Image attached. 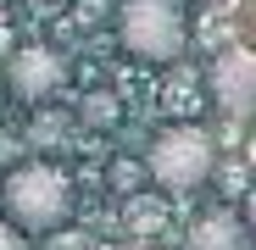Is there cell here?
<instances>
[{
    "mask_svg": "<svg viewBox=\"0 0 256 250\" xmlns=\"http://www.w3.org/2000/svg\"><path fill=\"white\" fill-rule=\"evenodd\" d=\"M0 212L17 234H56L72 217V178L56 161H22L0 178Z\"/></svg>",
    "mask_w": 256,
    "mask_h": 250,
    "instance_id": "1",
    "label": "cell"
},
{
    "mask_svg": "<svg viewBox=\"0 0 256 250\" xmlns=\"http://www.w3.org/2000/svg\"><path fill=\"white\" fill-rule=\"evenodd\" d=\"M0 106H6V78H0Z\"/></svg>",
    "mask_w": 256,
    "mask_h": 250,
    "instance_id": "11",
    "label": "cell"
},
{
    "mask_svg": "<svg viewBox=\"0 0 256 250\" xmlns=\"http://www.w3.org/2000/svg\"><path fill=\"white\" fill-rule=\"evenodd\" d=\"M190 250H250V228L240 223V212L212 206L190 223Z\"/></svg>",
    "mask_w": 256,
    "mask_h": 250,
    "instance_id": "6",
    "label": "cell"
},
{
    "mask_svg": "<svg viewBox=\"0 0 256 250\" xmlns=\"http://www.w3.org/2000/svg\"><path fill=\"white\" fill-rule=\"evenodd\" d=\"M240 223H245V228H250V234H256V189H250V195H245V217H240Z\"/></svg>",
    "mask_w": 256,
    "mask_h": 250,
    "instance_id": "10",
    "label": "cell"
},
{
    "mask_svg": "<svg viewBox=\"0 0 256 250\" xmlns=\"http://www.w3.org/2000/svg\"><path fill=\"white\" fill-rule=\"evenodd\" d=\"M117 95L112 89H90V95H84L78 100V122H84V128H117Z\"/></svg>",
    "mask_w": 256,
    "mask_h": 250,
    "instance_id": "7",
    "label": "cell"
},
{
    "mask_svg": "<svg viewBox=\"0 0 256 250\" xmlns=\"http://www.w3.org/2000/svg\"><path fill=\"white\" fill-rule=\"evenodd\" d=\"M212 167H218V145H212L206 128H195V122H173V128H162L145 150V173L156 189L167 195H190L212 178Z\"/></svg>",
    "mask_w": 256,
    "mask_h": 250,
    "instance_id": "3",
    "label": "cell"
},
{
    "mask_svg": "<svg viewBox=\"0 0 256 250\" xmlns=\"http://www.w3.org/2000/svg\"><path fill=\"white\" fill-rule=\"evenodd\" d=\"M0 250H28V234H17L12 223H0Z\"/></svg>",
    "mask_w": 256,
    "mask_h": 250,
    "instance_id": "9",
    "label": "cell"
},
{
    "mask_svg": "<svg viewBox=\"0 0 256 250\" xmlns=\"http://www.w3.org/2000/svg\"><path fill=\"white\" fill-rule=\"evenodd\" d=\"M212 100L228 117H256V50L234 45L212 61Z\"/></svg>",
    "mask_w": 256,
    "mask_h": 250,
    "instance_id": "5",
    "label": "cell"
},
{
    "mask_svg": "<svg viewBox=\"0 0 256 250\" xmlns=\"http://www.w3.org/2000/svg\"><path fill=\"white\" fill-rule=\"evenodd\" d=\"M117 39L134 61L167 67L190 50V17L178 0H122L117 11Z\"/></svg>",
    "mask_w": 256,
    "mask_h": 250,
    "instance_id": "2",
    "label": "cell"
},
{
    "mask_svg": "<svg viewBox=\"0 0 256 250\" xmlns=\"http://www.w3.org/2000/svg\"><path fill=\"white\" fill-rule=\"evenodd\" d=\"M62 56L50 45H17L12 61L0 67V78H6V95H17L22 106H45L56 89H62Z\"/></svg>",
    "mask_w": 256,
    "mask_h": 250,
    "instance_id": "4",
    "label": "cell"
},
{
    "mask_svg": "<svg viewBox=\"0 0 256 250\" xmlns=\"http://www.w3.org/2000/svg\"><path fill=\"white\" fill-rule=\"evenodd\" d=\"M45 239H50L45 250H95V239L78 234V228H56V234H45Z\"/></svg>",
    "mask_w": 256,
    "mask_h": 250,
    "instance_id": "8",
    "label": "cell"
}]
</instances>
